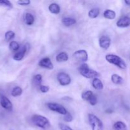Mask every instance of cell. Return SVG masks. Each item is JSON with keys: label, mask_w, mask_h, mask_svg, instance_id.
I'll return each instance as SVG.
<instances>
[{"label": "cell", "mask_w": 130, "mask_h": 130, "mask_svg": "<svg viewBox=\"0 0 130 130\" xmlns=\"http://www.w3.org/2000/svg\"><path fill=\"white\" fill-rule=\"evenodd\" d=\"M33 124L41 129H47L50 126V123L46 117L40 114H34L31 118Z\"/></svg>", "instance_id": "1"}, {"label": "cell", "mask_w": 130, "mask_h": 130, "mask_svg": "<svg viewBox=\"0 0 130 130\" xmlns=\"http://www.w3.org/2000/svg\"><path fill=\"white\" fill-rule=\"evenodd\" d=\"M79 72L81 76L87 79H94L100 76V74L97 71L90 69L88 65L85 63L81 65V66L79 68Z\"/></svg>", "instance_id": "2"}, {"label": "cell", "mask_w": 130, "mask_h": 130, "mask_svg": "<svg viewBox=\"0 0 130 130\" xmlns=\"http://www.w3.org/2000/svg\"><path fill=\"white\" fill-rule=\"evenodd\" d=\"M105 59L109 63L116 66L121 69H126L127 65L125 61L119 56L114 54H108L105 56Z\"/></svg>", "instance_id": "3"}, {"label": "cell", "mask_w": 130, "mask_h": 130, "mask_svg": "<svg viewBox=\"0 0 130 130\" xmlns=\"http://www.w3.org/2000/svg\"><path fill=\"white\" fill-rule=\"evenodd\" d=\"M88 121L92 130H104L102 121L94 114H88Z\"/></svg>", "instance_id": "4"}, {"label": "cell", "mask_w": 130, "mask_h": 130, "mask_svg": "<svg viewBox=\"0 0 130 130\" xmlns=\"http://www.w3.org/2000/svg\"><path fill=\"white\" fill-rule=\"evenodd\" d=\"M47 107L50 110H52L53 112L58 113L64 116L65 114L67 113V110L63 105L61 104H57V103H53V102H49L46 104Z\"/></svg>", "instance_id": "5"}, {"label": "cell", "mask_w": 130, "mask_h": 130, "mask_svg": "<svg viewBox=\"0 0 130 130\" xmlns=\"http://www.w3.org/2000/svg\"><path fill=\"white\" fill-rule=\"evenodd\" d=\"M57 80L62 86H67L71 83V78L68 74L66 72H59L57 75Z\"/></svg>", "instance_id": "6"}, {"label": "cell", "mask_w": 130, "mask_h": 130, "mask_svg": "<svg viewBox=\"0 0 130 130\" xmlns=\"http://www.w3.org/2000/svg\"><path fill=\"white\" fill-rule=\"evenodd\" d=\"M73 57L77 60L82 62H86V61H88V53L85 50H79L76 51L73 53Z\"/></svg>", "instance_id": "7"}, {"label": "cell", "mask_w": 130, "mask_h": 130, "mask_svg": "<svg viewBox=\"0 0 130 130\" xmlns=\"http://www.w3.org/2000/svg\"><path fill=\"white\" fill-rule=\"evenodd\" d=\"M0 104L1 107L4 108L6 110L8 111H11L13 109L12 103L10 100V99H8L5 95H2L0 98Z\"/></svg>", "instance_id": "8"}, {"label": "cell", "mask_w": 130, "mask_h": 130, "mask_svg": "<svg viewBox=\"0 0 130 130\" xmlns=\"http://www.w3.org/2000/svg\"><path fill=\"white\" fill-rule=\"evenodd\" d=\"M38 65L42 68H45L49 70L53 69V67H54L50 58H48V57H45V58L41 59L38 63Z\"/></svg>", "instance_id": "9"}, {"label": "cell", "mask_w": 130, "mask_h": 130, "mask_svg": "<svg viewBox=\"0 0 130 130\" xmlns=\"http://www.w3.org/2000/svg\"><path fill=\"white\" fill-rule=\"evenodd\" d=\"M111 40L110 38L107 36H103L99 39V44L102 48L104 50H107L110 47Z\"/></svg>", "instance_id": "10"}, {"label": "cell", "mask_w": 130, "mask_h": 130, "mask_svg": "<svg viewBox=\"0 0 130 130\" xmlns=\"http://www.w3.org/2000/svg\"><path fill=\"white\" fill-rule=\"evenodd\" d=\"M130 24V19L129 17L126 16L121 18L118 20L116 22V25L118 27L125 28L129 26Z\"/></svg>", "instance_id": "11"}, {"label": "cell", "mask_w": 130, "mask_h": 130, "mask_svg": "<svg viewBox=\"0 0 130 130\" xmlns=\"http://www.w3.org/2000/svg\"><path fill=\"white\" fill-rule=\"evenodd\" d=\"M27 50V48L25 45L23 46L22 48L20 49V50L19 52H17L15 55L13 57V60L16 61H20L24 58V56H25V53H26Z\"/></svg>", "instance_id": "12"}, {"label": "cell", "mask_w": 130, "mask_h": 130, "mask_svg": "<svg viewBox=\"0 0 130 130\" xmlns=\"http://www.w3.org/2000/svg\"><path fill=\"white\" fill-rule=\"evenodd\" d=\"M111 81L115 85H121L124 83V79L121 76L117 74H114L111 76Z\"/></svg>", "instance_id": "13"}, {"label": "cell", "mask_w": 130, "mask_h": 130, "mask_svg": "<svg viewBox=\"0 0 130 130\" xmlns=\"http://www.w3.org/2000/svg\"><path fill=\"white\" fill-rule=\"evenodd\" d=\"M62 22L66 27H70L76 24V19L71 17H65L62 19Z\"/></svg>", "instance_id": "14"}, {"label": "cell", "mask_w": 130, "mask_h": 130, "mask_svg": "<svg viewBox=\"0 0 130 130\" xmlns=\"http://www.w3.org/2000/svg\"><path fill=\"white\" fill-rule=\"evenodd\" d=\"M48 10L53 14H58L60 12V7L58 4L55 3L50 4L48 6Z\"/></svg>", "instance_id": "15"}, {"label": "cell", "mask_w": 130, "mask_h": 130, "mask_svg": "<svg viewBox=\"0 0 130 130\" xmlns=\"http://www.w3.org/2000/svg\"><path fill=\"white\" fill-rule=\"evenodd\" d=\"M92 85L95 90H102L104 88L103 83L102 82V81L100 79L97 78V77L93 79V80L92 81Z\"/></svg>", "instance_id": "16"}, {"label": "cell", "mask_w": 130, "mask_h": 130, "mask_svg": "<svg viewBox=\"0 0 130 130\" xmlns=\"http://www.w3.org/2000/svg\"><path fill=\"white\" fill-rule=\"evenodd\" d=\"M116 16V13L112 10L107 9L104 12V17L107 19L113 20L115 19Z\"/></svg>", "instance_id": "17"}, {"label": "cell", "mask_w": 130, "mask_h": 130, "mask_svg": "<svg viewBox=\"0 0 130 130\" xmlns=\"http://www.w3.org/2000/svg\"><path fill=\"white\" fill-rule=\"evenodd\" d=\"M69 59V56L66 52H61L56 57V60L58 62H67Z\"/></svg>", "instance_id": "18"}, {"label": "cell", "mask_w": 130, "mask_h": 130, "mask_svg": "<svg viewBox=\"0 0 130 130\" xmlns=\"http://www.w3.org/2000/svg\"><path fill=\"white\" fill-rule=\"evenodd\" d=\"M114 130H128L127 125L123 121H117L114 124Z\"/></svg>", "instance_id": "19"}, {"label": "cell", "mask_w": 130, "mask_h": 130, "mask_svg": "<svg viewBox=\"0 0 130 130\" xmlns=\"http://www.w3.org/2000/svg\"><path fill=\"white\" fill-rule=\"evenodd\" d=\"M25 22L27 25H32L34 22V17L30 13H26L25 14Z\"/></svg>", "instance_id": "20"}, {"label": "cell", "mask_w": 130, "mask_h": 130, "mask_svg": "<svg viewBox=\"0 0 130 130\" xmlns=\"http://www.w3.org/2000/svg\"><path fill=\"white\" fill-rule=\"evenodd\" d=\"M100 14V9L99 8H94L91 9L88 12V17L91 19H95Z\"/></svg>", "instance_id": "21"}, {"label": "cell", "mask_w": 130, "mask_h": 130, "mask_svg": "<svg viewBox=\"0 0 130 130\" xmlns=\"http://www.w3.org/2000/svg\"><path fill=\"white\" fill-rule=\"evenodd\" d=\"M22 92L23 90L22 88H20V86H15L11 90V96H14V97H17V96H20L22 94Z\"/></svg>", "instance_id": "22"}, {"label": "cell", "mask_w": 130, "mask_h": 130, "mask_svg": "<svg viewBox=\"0 0 130 130\" xmlns=\"http://www.w3.org/2000/svg\"><path fill=\"white\" fill-rule=\"evenodd\" d=\"M42 80H43V76L41 74H36L33 77L32 83L34 86H39L41 85Z\"/></svg>", "instance_id": "23"}, {"label": "cell", "mask_w": 130, "mask_h": 130, "mask_svg": "<svg viewBox=\"0 0 130 130\" xmlns=\"http://www.w3.org/2000/svg\"><path fill=\"white\" fill-rule=\"evenodd\" d=\"M93 95V93L90 90H88V91H85L81 95V97H82L83 100H85V101H88L89 99L91 98V96Z\"/></svg>", "instance_id": "24"}, {"label": "cell", "mask_w": 130, "mask_h": 130, "mask_svg": "<svg viewBox=\"0 0 130 130\" xmlns=\"http://www.w3.org/2000/svg\"><path fill=\"white\" fill-rule=\"evenodd\" d=\"M9 47H10V49L11 50L13 51V52H16V51H18L19 50L20 45H19V44L17 41H11L10 43Z\"/></svg>", "instance_id": "25"}, {"label": "cell", "mask_w": 130, "mask_h": 130, "mask_svg": "<svg viewBox=\"0 0 130 130\" xmlns=\"http://www.w3.org/2000/svg\"><path fill=\"white\" fill-rule=\"evenodd\" d=\"M15 34L13 31H11V30H8V31L6 32L5 34V39L6 41H10L11 39H13L15 38Z\"/></svg>", "instance_id": "26"}, {"label": "cell", "mask_w": 130, "mask_h": 130, "mask_svg": "<svg viewBox=\"0 0 130 130\" xmlns=\"http://www.w3.org/2000/svg\"><path fill=\"white\" fill-rule=\"evenodd\" d=\"M0 6H5L8 8H13V5L8 0H0Z\"/></svg>", "instance_id": "27"}, {"label": "cell", "mask_w": 130, "mask_h": 130, "mask_svg": "<svg viewBox=\"0 0 130 130\" xmlns=\"http://www.w3.org/2000/svg\"><path fill=\"white\" fill-rule=\"evenodd\" d=\"M63 120L67 123H71L73 121V117H72V114L67 111V113L64 115V118H63Z\"/></svg>", "instance_id": "28"}, {"label": "cell", "mask_w": 130, "mask_h": 130, "mask_svg": "<svg viewBox=\"0 0 130 130\" xmlns=\"http://www.w3.org/2000/svg\"><path fill=\"white\" fill-rule=\"evenodd\" d=\"M88 102L91 105H95L97 104V98H96V96L93 94V95L91 96V98L89 99V100Z\"/></svg>", "instance_id": "29"}, {"label": "cell", "mask_w": 130, "mask_h": 130, "mask_svg": "<svg viewBox=\"0 0 130 130\" xmlns=\"http://www.w3.org/2000/svg\"><path fill=\"white\" fill-rule=\"evenodd\" d=\"M39 90L41 93H46L48 92L50 90V87L48 86H46V85H40L39 86Z\"/></svg>", "instance_id": "30"}, {"label": "cell", "mask_w": 130, "mask_h": 130, "mask_svg": "<svg viewBox=\"0 0 130 130\" xmlns=\"http://www.w3.org/2000/svg\"><path fill=\"white\" fill-rule=\"evenodd\" d=\"M17 3L21 6H27L30 4V0H20V1H17Z\"/></svg>", "instance_id": "31"}, {"label": "cell", "mask_w": 130, "mask_h": 130, "mask_svg": "<svg viewBox=\"0 0 130 130\" xmlns=\"http://www.w3.org/2000/svg\"><path fill=\"white\" fill-rule=\"evenodd\" d=\"M58 126H59V128L60 130H73L72 128H70L69 126L63 124V123H60Z\"/></svg>", "instance_id": "32"}, {"label": "cell", "mask_w": 130, "mask_h": 130, "mask_svg": "<svg viewBox=\"0 0 130 130\" xmlns=\"http://www.w3.org/2000/svg\"><path fill=\"white\" fill-rule=\"evenodd\" d=\"M124 3H125L128 6H129L130 5V0H125V1H124Z\"/></svg>", "instance_id": "33"}]
</instances>
